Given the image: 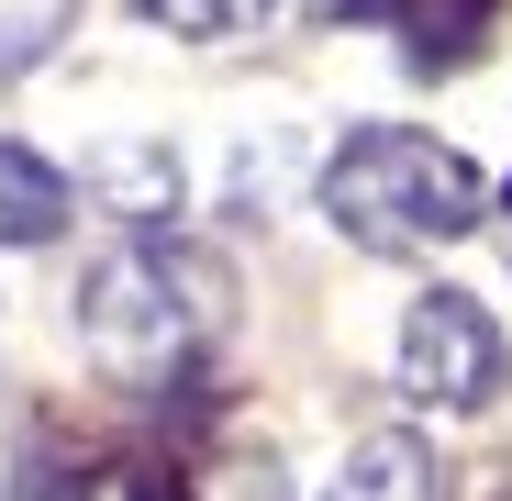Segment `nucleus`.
<instances>
[{"mask_svg":"<svg viewBox=\"0 0 512 501\" xmlns=\"http://www.w3.org/2000/svg\"><path fill=\"white\" fill-rule=\"evenodd\" d=\"M234 323V279L223 257H201V245L179 234H134L112 245V257L90 268V290H78V334H90V357L134 390H167L190 379V357L212 346V334Z\"/></svg>","mask_w":512,"mask_h":501,"instance_id":"1","label":"nucleus"},{"mask_svg":"<svg viewBox=\"0 0 512 501\" xmlns=\"http://www.w3.org/2000/svg\"><path fill=\"white\" fill-rule=\"evenodd\" d=\"M479 201H490L479 167H468L446 134H412V123H368V134L334 145V167H323V212H334V234L379 245V257L457 245V234L479 223Z\"/></svg>","mask_w":512,"mask_h":501,"instance_id":"2","label":"nucleus"},{"mask_svg":"<svg viewBox=\"0 0 512 501\" xmlns=\"http://www.w3.org/2000/svg\"><path fill=\"white\" fill-rule=\"evenodd\" d=\"M401 401H423V412H479L490 390H501V323L468 301V290H423L412 312H401Z\"/></svg>","mask_w":512,"mask_h":501,"instance_id":"3","label":"nucleus"},{"mask_svg":"<svg viewBox=\"0 0 512 501\" xmlns=\"http://www.w3.org/2000/svg\"><path fill=\"white\" fill-rule=\"evenodd\" d=\"M78 190H90L112 223H134V234H167V212H179V156L145 145V134H112L90 167H78Z\"/></svg>","mask_w":512,"mask_h":501,"instance_id":"4","label":"nucleus"},{"mask_svg":"<svg viewBox=\"0 0 512 501\" xmlns=\"http://www.w3.org/2000/svg\"><path fill=\"white\" fill-rule=\"evenodd\" d=\"M323 501H446V468H435V446L423 435H357L346 446V468H334V490Z\"/></svg>","mask_w":512,"mask_h":501,"instance_id":"5","label":"nucleus"},{"mask_svg":"<svg viewBox=\"0 0 512 501\" xmlns=\"http://www.w3.org/2000/svg\"><path fill=\"white\" fill-rule=\"evenodd\" d=\"M67 234V179L34 145H0V245H56Z\"/></svg>","mask_w":512,"mask_h":501,"instance_id":"6","label":"nucleus"},{"mask_svg":"<svg viewBox=\"0 0 512 501\" xmlns=\"http://www.w3.org/2000/svg\"><path fill=\"white\" fill-rule=\"evenodd\" d=\"M479 12H490V0H401L390 23H412V56H423V67H446V56H468Z\"/></svg>","mask_w":512,"mask_h":501,"instance_id":"7","label":"nucleus"},{"mask_svg":"<svg viewBox=\"0 0 512 501\" xmlns=\"http://www.w3.org/2000/svg\"><path fill=\"white\" fill-rule=\"evenodd\" d=\"M145 23L190 34V45H223V34H256V23H268V0H145Z\"/></svg>","mask_w":512,"mask_h":501,"instance_id":"8","label":"nucleus"},{"mask_svg":"<svg viewBox=\"0 0 512 501\" xmlns=\"http://www.w3.org/2000/svg\"><path fill=\"white\" fill-rule=\"evenodd\" d=\"M0 501H67V479H56V457L23 435V424H0Z\"/></svg>","mask_w":512,"mask_h":501,"instance_id":"9","label":"nucleus"},{"mask_svg":"<svg viewBox=\"0 0 512 501\" xmlns=\"http://www.w3.org/2000/svg\"><path fill=\"white\" fill-rule=\"evenodd\" d=\"M212 501H279V468H256V457H245V468L212 479Z\"/></svg>","mask_w":512,"mask_h":501,"instance_id":"10","label":"nucleus"},{"mask_svg":"<svg viewBox=\"0 0 512 501\" xmlns=\"http://www.w3.org/2000/svg\"><path fill=\"white\" fill-rule=\"evenodd\" d=\"M78 501H167L145 468H112V479H90V490H78Z\"/></svg>","mask_w":512,"mask_h":501,"instance_id":"11","label":"nucleus"},{"mask_svg":"<svg viewBox=\"0 0 512 501\" xmlns=\"http://www.w3.org/2000/svg\"><path fill=\"white\" fill-rule=\"evenodd\" d=\"M312 23H379V12H401V0H301Z\"/></svg>","mask_w":512,"mask_h":501,"instance_id":"12","label":"nucleus"}]
</instances>
